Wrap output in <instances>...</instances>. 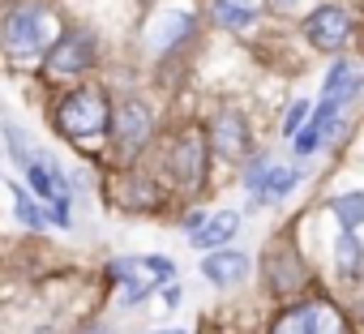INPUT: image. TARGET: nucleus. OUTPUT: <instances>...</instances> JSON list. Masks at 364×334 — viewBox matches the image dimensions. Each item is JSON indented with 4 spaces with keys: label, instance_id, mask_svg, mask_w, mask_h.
I'll use <instances>...</instances> for the list:
<instances>
[{
    "label": "nucleus",
    "instance_id": "f257e3e1",
    "mask_svg": "<svg viewBox=\"0 0 364 334\" xmlns=\"http://www.w3.org/2000/svg\"><path fill=\"white\" fill-rule=\"evenodd\" d=\"M56 35H60V26L43 5H22L5 22V52L14 60H31V56H43Z\"/></svg>",
    "mask_w": 364,
    "mask_h": 334
},
{
    "label": "nucleus",
    "instance_id": "f03ea898",
    "mask_svg": "<svg viewBox=\"0 0 364 334\" xmlns=\"http://www.w3.org/2000/svg\"><path fill=\"white\" fill-rule=\"evenodd\" d=\"M107 120H112V112H107V95L99 86H82L56 107V124L73 141H95L107 129Z\"/></svg>",
    "mask_w": 364,
    "mask_h": 334
},
{
    "label": "nucleus",
    "instance_id": "7ed1b4c3",
    "mask_svg": "<svg viewBox=\"0 0 364 334\" xmlns=\"http://www.w3.org/2000/svg\"><path fill=\"white\" fill-rule=\"evenodd\" d=\"M90 60H95V39H90L86 31L56 35V39L48 43V52H43V65H48V73H52V77L82 73V69H90Z\"/></svg>",
    "mask_w": 364,
    "mask_h": 334
},
{
    "label": "nucleus",
    "instance_id": "20e7f679",
    "mask_svg": "<svg viewBox=\"0 0 364 334\" xmlns=\"http://www.w3.org/2000/svg\"><path fill=\"white\" fill-rule=\"evenodd\" d=\"M274 334H343V317H338L334 304L309 300V304L291 308V313L274 325Z\"/></svg>",
    "mask_w": 364,
    "mask_h": 334
},
{
    "label": "nucleus",
    "instance_id": "39448f33",
    "mask_svg": "<svg viewBox=\"0 0 364 334\" xmlns=\"http://www.w3.org/2000/svg\"><path fill=\"white\" fill-rule=\"evenodd\" d=\"M171 172H176L180 185H202V176H206V141H202V133L185 129V133L176 137V146H171Z\"/></svg>",
    "mask_w": 364,
    "mask_h": 334
},
{
    "label": "nucleus",
    "instance_id": "423d86ee",
    "mask_svg": "<svg viewBox=\"0 0 364 334\" xmlns=\"http://www.w3.org/2000/svg\"><path fill=\"white\" fill-rule=\"evenodd\" d=\"M304 35H309V43H313L317 52H338V48H347V39H351V18H347L343 9H317V14L304 22Z\"/></svg>",
    "mask_w": 364,
    "mask_h": 334
},
{
    "label": "nucleus",
    "instance_id": "0eeeda50",
    "mask_svg": "<svg viewBox=\"0 0 364 334\" xmlns=\"http://www.w3.org/2000/svg\"><path fill=\"white\" fill-rule=\"evenodd\" d=\"M107 124L116 129V146H120L124 158L137 154L146 146V137H150V112H146V103H124L116 112V120H107Z\"/></svg>",
    "mask_w": 364,
    "mask_h": 334
},
{
    "label": "nucleus",
    "instance_id": "6e6552de",
    "mask_svg": "<svg viewBox=\"0 0 364 334\" xmlns=\"http://www.w3.org/2000/svg\"><path fill=\"white\" fill-rule=\"evenodd\" d=\"M236 227H240V215H236V210H223V215H215V219H202V227L189 232V240H193L198 249H219V244H228V240L236 236Z\"/></svg>",
    "mask_w": 364,
    "mask_h": 334
},
{
    "label": "nucleus",
    "instance_id": "1a4fd4ad",
    "mask_svg": "<svg viewBox=\"0 0 364 334\" xmlns=\"http://www.w3.org/2000/svg\"><path fill=\"white\" fill-rule=\"evenodd\" d=\"M202 270H206V279L219 283V287H228V283H245V274H249V257H245V253H210V257L202 262Z\"/></svg>",
    "mask_w": 364,
    "mask_h": 334
},
{
    "label": "nucleus",
    "instance_id": "9d476101",
    "mask_svg": "<svg viewBox=\"0 0 364 334\" xmlns=\"http://www.w3.org/2000/svg\"><path fill=\"white\" fill-rule=\"evenodd\" d=\"M215 150L228 154V158H240L249 150V129H245L240 116H219V124H215Z\"/></svg>",
    "mask_w": 364,
    "mask_h": 334
},
{
    "label": "nucleus",
    "instance_id": "9b49d317",
    "mask_svg": "<svg viewBox=\"0 0 364 334\" xmlns=\"http://www.w3.org/2000/svg\"><path fill=\"white\" fill-rule=\"evenodd\" d=\"M355 90H360V73H355V65H351V60H334V69L326 73V99L347 103V99H355Z\"/></svg>",
    "mask_w": 364,
    "mask_h": 334
},
{
    "label": "nucleus",
    "instance_id": "f8f14e48",
    "mask_svg": "<svg viewBox=\"0 0 364 334\" xmlns=\"http://www.w3.org/2000/svg\"><path fill=\"white\" fill-rule=\"evenodd\" d=\"M210 18L219 26H232V31H245V26L257 22V14L245 5V0H210Z\"/></svg>",
    "mask_w": 364,
    "mask_h": 334
},
{
    "label": "nucleus",
    "instance_id": "ddd939ff",
    "mask_svg": "<svg viewBox=\"0 0 364 334\" xmlns=\"http://www.w3.org/2000/svg\"><path fill=\"white\" fill-rule=\"evenodd\" d=\"M330 210L338 215L343 232H355V227H360V219H364V193H343V198H334V202H330Z\"/></svg>",
    "mask_w": 364,
    "mask_h": 334
},
{
    "label": "nucleus",
    "instance_id": "4468645a",
    "mask_svg": "<svg viewBox=\"0 0 364 334\" xmlns=\"http://www.w3.org/2000/svg\"><path fill=\"white\" fill-rule=\"evenodd\" d=\"M334 253H338V270H343L347 279H355V274H360V240H355V232H343Z\"/></svg>",
    "mask_w": 364,
    "mask_h": 334
},
{
    "label": "nucleus",
    "instance_id": "2eb2a0df",
    "mask_svg": "<svg viewBox=\"0 0 364 334\" xmlns=\"http://www.w3.org/2000/svg\"><path fill=\"white\" fill-rule=\"evenodd\" d=\"M26 176H31V189H35L39 198H48V202L56 198V185H52V167H48V163H35V158H31V163H26Z\"/></svg>",
    "mask_w": 364,
    "mask_h": 334
},
{
    "label": "nucleus",
    "instance_id": "dca6fc26",
    "mask_svg": "<svg viewBox=\"0 0 364 334\" xmlns=\"http://www.w3.org/2000/svg\"><path fill=\"white\" fill-rule=\"evenodd\" d=\"M185 31H189V18H185V14H167V18H163V31H154V43L167 48L171 39H180Z\"/></svg>",
    "mask_w": 364,
    "mask_h": 334
},
{
    "label": "nucleus",
    "instance_id": "f3484780",
    "mask_svg": "<svg viewBox=\"0 0 364 334\" xmlns=\"http://www.w3.org/2000/svg\"><path fill=\"white\" fill-rule=\"evenodd\" d=\"M14 193H18V219H22L26 227H43V215H39V206H35V202H31V198H26L18 185H14Z\"/></svg>",
    "mask_w": 364,
    "mask_h": 334
},
{
    "label": "nucleus",
    "instance_id": "a211bd4d",
    "mask_svg": "<svg viewBox=\"0 0 364 334\" xmlns=\"http://www.w3.org/2000/svg\"><path fill=\"white\" fill-rule=\"evenodd\" d=\"M334 116H338V103H334V99H326V103L313 112V124H309V129H317V137H321V133H330Z\"/></svg>",
    "mask_w": 364,
    "mask_h": 334
},
{
    "label": "nucleus",
    "instance_id": "6ab92c4d",
    "mask_svg": "<svg viewBox=\"0 0 364 334\" xmlns=\"http://www.w3.org/2000/svg\"><path fill=\"white\" fill-rule=\"evenodd\" d=\"M141 270H146L150 279H171V274H176L171 257H141Z\"/></svg>",
    "mask_w": 364,
    "mask_h": 334
},
{
    "label": "nucleus",
    "instance_id": "aec40b11",
    "mask_svg": "<svg viewBox=\"0 0 364 334\" xmlns=\"http://www.w3.org/2000/svg\"><path fill=\"white\" fill-rule=\"evenodd\" d=\"M291 141H296V154H309V150L317 146V129H309V124H300V129L291 133Z\"/></svg>",
    "mask_w": 364,
    "mask_h": 334
},
{
    "label": "nucleus",
    "instance_id": "412c9836",
    "mask_svg": "<svg viewBox=\"0 0 364 334\" xmlns=\"http://www.w3.org/2000/svg\"><path fill=\"white\" fill-rule=\"evenodd\" d=\"M120 279H124V291H120V300H124V304H141V296L150 291V283H133L129 274H120Z\"/></svg>",
    "mask_w": 364,
    "mask_h": 334
},
{
    "label": "nucleus",
    "instance_id": "4be33fe9",
    "mask_svg": "<svg viewBox=\"0 0 364 334\" xmlns=\"http://www.w3.org/2000/svg\"><path fill=\"white\" fill-rule=\"evenodd\" d=\"M304 116H309V103H296V107H291V112H287V124H283V133H287V137H291V133H296V129H300V124H304Z\"/></svg>",
    "mask_w": 364,
    "mask_h": 334
},
{
    "label": "nucleus",
    "instance_id": "5701e85b",
    "mask_svg": "<svg viewBox=\"0 0 364 334\" xmlns=\"http://www.w3.org/2000/svg\"><path fill=\"white\" fill-rule=\"evenodd\" d=\"M270 9H274V14H291V9H296V0H270Z\"/></svg>",
    "mask_w": 364,
    "mask_h": 334
},
{
    "label": "nucleus",
    "instance_id": "b1692460",
    "mask_svg": "<svg viewBox=\"0 0 364 334\" xmlns=\"http://www.w3.org/2000/svg\"><path fill=\"white\" fill-rule=\"evenodd\" d=\"M202 219H206V215H202V210H193V215H189V223H185V227H189V232H198V227H202Z\"/></svg>",
    "mask_w": 364,
    "mask_h": 334
},
{
    "label": "nucleus",
    "instance_id": "393cba45",
    "mask_svg": "<svg viewBox=\"0 0 364 334\" xmlns=\"http://www.w3.org/2000/svg\"><path fill=\"white\" fill-rule=\"evenodd\" d=\"M163 296H167V308H176V304H180V287H167Z\"/></svg>",
    "mask_w": 364,
    "mask_h": 334
},
{
    "label": "nucleus",
    "instance_id": "a878e982",
    "mask_svg": "<svg viewBox=\"0 0 364 334\" xmlns=\"http://www.w3.org/2000/svg\"><path fill=\"white\" fill-rule=\"evenodd\" d=\"M163 334H176V330H163Z\"/></svg>",
    "mask_w": 364,
    "mask_h": 334
}]
</instances>
